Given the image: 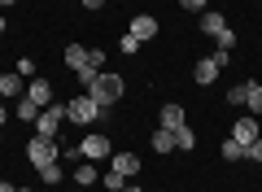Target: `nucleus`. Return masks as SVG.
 I'll list each match as a JSON object with an SVG mask.
<instances>
[{
  "label": "nucleus",
  "mask_w": 262,
  "mask_h": 192,
  "mask_svg": "<svg viewBox=\"0 0 262 192\" xmlns=\"http://www.w3.org/2000/svg\"><path fill=\"white\" fill-rule=\"evenodd\" d=\"M88 96H92L96 105H114L122 96V74H105L101 70V74H96V83L88 88Z\"/></svg>",
  "instance_id": "1"
},
{
  "label": "nucleus",
  "mask_w": 262,
  "mask_h": 192,
  "mask_svg": "<svg viewBox=\"0 0 262 192\" xmlns=\"http://www.w3.org/2000/svg\"><path fill=\"white\" fill-rule=\"evenodd\" d=\"M27 157H31V166H53L57 157H61V148H57V140H48V136H31L27 140Z\"/></svg>",
  "instance_id": "2"
},
{
  "label": "nucleus",
  "mask_w": 262,
  "mask_h": 192,
  "mask_svg": "<svg viewBox=\"0 0 262 192\" xmlns=\"http://www.w3.org/2000/svg\"><path fill=\"white\" fill-rule=\"evenodd\" d=\"M96 114H101V105H96L92 96H88V92H83V96H75V101H66V118H70V122H79V127H92V122H96Z\"/></svg>",
  "instance_id": "3"
},
{
  "label": "nucleus",
  "mask_w": 262,
  "mask_h": 192,
  "mask_svg": "<svg viewBox=\"0 0 262 192\" xmlns=\"http://www.w3.org/2000/svg\"><path fill=\"white\" fill-rule=\"evenodd\" d=\"M232 61V53H223V48H219V53H210V57H201V61H196V83H201V88H206V83H214L219 79V70H223V66Z\"/></svg>",
  "instance_id": "4"
},
{
  "label": "nucleus",
  "mask_w": 262,
  "mask_h": 192,
  "mask_svg": "<svg viewBox=\"0 0 262 192\" xmlns=\"http://www.w3.org/2000/svg\"><path fill=\"white\" fill-rule=\"evenodd\" d=\"M79 153H83L88 162H101V157H114V144H110V136H105V131H92V136H83Z\"/></svg>",
  "instance_id": "5"
},
{
  "label": "nucleus",
  "mask_w": 262,
  "mask_h": 192,
  "mask_svg": "<svg viewBox=\"0 0 262 192\" xmlns=\"http://www.w3.org/2000/svg\"><path fill=\"white\" fill-rule=\"evenodd\" d=\"M61 118H66V105H48V110H39V122H35V136H48V140H57V127H61Z\"/></svg>",
  "instance_id": "6"
},
{
  "label": "nucleus",
  "mask_w": 262,
  "mask_h": 192,
  "mask_svg": "<svg viewBox=\"0 0 262 192\" xmlns=\"http://www.w3.org/2000/svg\"><path fill=\"white\" fill-rule=\"evenodd\" d=\"M127 35H131V39H140V44H149V39L158 35V18H149V13H136Z\"/></svg>",
  "instance_id": "7"
},
{
  "label": "nucleus",
  "mask_w": 262,
  "mask_h": 192,
  "mask_svg": "<svg viewBox=\"0 0 262 192\" xmlns=\"http://www.w3.org/2000/svg\"><path fill=\"white\" fill-rule=\"evenodd\" d=\"M258 136H262V131H258V118H236V127H232V140H236L241 148H249Z\"/></svg>",
  "instance_id": "8"
},
{
  "label": "nucleus",
  "mask_w": 262,
  "mask_h": 192,
  "mask_svg": "<svg viewBox=\"0 0 262 192\" xmlns=\"http://www.w3.org/2000/svg\"><path fill=\"white\" fill-rule=\"evenodd\" d=\"M227 31H232V27H227V18H223V13H214V9H206V13H201V35L219 39V35H227Z\"/></svg>",
  "instance_id": "9"
},
{
  "label": "nucleus",
  "mask_w": 262,
  "mask_h": 192,
  "mask_svg": "<svg viewBox=\"0 0 262 192\" xmlns=\"http://www.w3.org/2000/svg\"><path fill=\"white\" fill-rule=\"evenodd\" d=\"M27 96H31V101L39 105V110H48V105L57 101V96H53V83H48V79H31V88H27Z\"/></svg>",
  "instance_id": "10"
},
{
  "label": "nucleus",
  "mask_w": 262,
  "mask_h": 192,
  "mask_svg": "<svg viewBox=\"0 0 262 192\" xmlns=\"http://www.w3.org/2000/svg\"><path fill=\"white\" fill-rule=\"evenodd\" d=\"M0 96H27V79H22L18 70H9V74H0Z\"/></svg>",
  "instance_id": "11"
},
{
  "label": "nucleus",
  "mask_w": 262,
  "mask_h": 192,
  "mask_svg": "<svg viewBox=\"0 0 262 192\" xmlns=\"http://www.w3.org/2000/svg\"><path fill=\"white\" fill-rule=\"evenodd\" d=\"M114 170H118L122 179H136V175H140V157L136 153H114Z\"/></svg>",
  "instance_id": "12"
},
{
  "label": "nucleus",
  "mask_w": 262,
  "mask_h": 192,
  "mask_svg": "<svg viewBox=\"0 0 262 192\" xmlns=\"http://www.w3.org/2000/svg\"><path fill=\"white\" fill-rule=\"evenodd\" d=\"M66 66H70V70H83V66H88V48L83 44H66Z\"/></svg>",
  "instance_id": "13"
},
{
  "label": "nucleus",
  "mask_w": 262,
  "mask_h": 192,
  "mask_svg": "<svg viewBox=\"0 0 262 192\" xmlns=\"http://www.w3.org/2000/svg\"><path fill=\"white\" fill-rule=\"evenodd\" d=\"M162 127H166V131L184 127V105H162Z\"/></svg>",
  "instance_id": "14"
},
{
  "label": "nucleus",
  "mask_w": 262,
  "mask_h": 192,
  "mask_svg": "<svg viewBox=\"0 0 262 192\" xmlns=\"http://www.w3.org/2000/svg\"><path fill=\"white\" fill-rule=\"evenodd\" d=\"M18 118L27 122V127H35V122H39V105L31 101V96H22V101H18Z\"/></svg>",
  "instance_id": "15"
},
{
  "label": "nucleus",
  "mask_w": 262,
  "mask_h": 192,
  "mask_svg": "<svg viewBox=\"0 0 262 192\" xmlns=\"http://www.w3.org/2000/svg\"><path fill=\"white\" fill-rule=\"evenodd\" d=\"M175 148H184V153H192V148H196V131H188V122H184V127H175Z\"/></svg>",
  "instance_id": "16"
},
{
  "label": "nucleus",
  "mask_w": 262,
  "mask_h": 192,
  "mask_svg": "<svg viewBox=\"0 0 262 192\" xmlns=\"http://www.w3.org/2000/svg\"><path fill=\"white\" fill-rule=\"evenodd\" d=\"M153 148H158V153H170V148H175V131H153Z\"/></svg>",
  "instance_id": "17"
},
{
  "label": "nucleus",
  "mask_w": 262,
  "mask_h": 192,
  "mask_svg": "<svg viewBox=\"0 0 262 192\" xmlns=\"http://www.w3.org/2000/svg\"><path fill=\"white\" fill-rule=\"evenodd\" d=\"M75 183L79 188H92L96 183V166H75Z\"/></svg>",
  "instance_id": "18"
},
{
  "label": "nucleus",
  "mask_w": 262,
  "mask_h": 192,
  "mask_svg": "<svg viewBox=\"0 0 262 192\" xmlns=\"http://www.w3.org/2000/svg\"><path fill=\"white\" fill-rule=\"evenodd\" d=\"M101 183H105V188H110V192H122V188H127V179H122V175L114 170V166H110V170L101 175Z\"/></svg>",
  "instance_id": "19"
},
{
  "label": "nucleus",
  "mask_w": 262,
  "mask_h": 192,
  "mask_svg": "<svg viewBox=\"0 0 262 192\" xmlns=\"http://www.w3.org/2000/svg\"><path fill=\"white\" fill-rule=\"evenodd\" d=\"M96 74H101V70H96V66H92V61H88V66H83V70H75V79H79V83H83V92H88V88H92V83H96Z\"/></svg>",
  "instance_id": "20"
},
{
  "label": "nucleus",
  "mask_w": 262,
  "mask_h": 192,
  "mask_svg": "<svg viewBox=\"0 0 262 192\" xmlns=\"http://www.w3.org/2000/svg\"><path fill=\"white\" fill-rule=\"evenodd\" d=\"M227 101H232V105H245V101H249V83H236V88H227Z\"/></svg>",
  "instance_id": "21"
},
{
  "label": "nucleus",
  "mask_w": 262,
  "mask_h": 192,
  "mask_svg": "<svg viewBox=\"0 0 262 192\" xmlns=\"http://www.w3.org/2000/svg\"><path fill=\"white\" fill-rule=\"evenodd\" d=\"M223 157L227 162H245V148L236 144V140H223Z\"/></svg>",
  "instance_id": "22"
},
{
  "label": "nucleus",
  "mask_w": 262,
  "mask_h": 192,
  "mask_svg": "<svg viewBox=\"0 0 262 192\" xmlns=\"http://www.w3.org/2000/svg\"><path fill=\"white\" fill-rule=\"evenodd\" d=\"M245 105H249L253 114H262V83H249V101Z\"/></svg>",
  "instance_id": "23"
},
{
  "label": "nucleus",
  "mask_w": 262,
  "mask_h": 192,
  "mask_svg": "<svg viewBox=\"0 0 262 192\" xmlns=\"http://www.w3.org/2000/svg\"><path fill=\"white\" fill-rule=\"evenodd\" d=\"M39 179H44V183H61V166H39Z\"/></svg>",
  "instance_id": "24"
},
{
  "label": "nucleus",
  "mask_w": 262,
  "mask_h": 192,
  "mask_svg": "<svg viewBox=\"0 0 262 192\" xmlns=\"http://www.w3.org/2000/svg\"><path fill=\"white\" fill-rule=\"evenodd\" d=\"M245 162H258V166H262V136H258V140H253V144H249V148H245Z\"/></svg>",
  "instance_id": "25"
},
{
  "label": "nucleus",
  "mask_w": 262,
  "mask_h": 192,
  "mask_svg": "<svg viewBox=\"0 0 262 192\" xmlns=\"http://www.w3.org/2000/svg\"><path fill=\"white\" fill-rule=\"evenodd\" d=\"M18 74H22V79H35V61H31V57H22V61H18Z\"/></svg>",
  "instance_id": "26"
},
{
  "label": "nucleus",
  "mask_w": 262,
  "mask_h": 192,
  "mask_svg": "<svg viewBox=\"0 0 262 192\" xmlns=\"http://www.w3.org/2000/svg\"><path fill=\"white\" fill-rule=\"evenodd\" d=\"M179 9H184V13H201V9H206V0H179Z\"/></svg>",
  "instance_id": "27"
},
{
  "label": "nucleus",
  "mask_w": 262,
  "mask_h": 192,
  "mask_svg": "<svg viewBox=\"0 0 262 192\" xmlns=\"http://www.w3.org/2000/svg\"><path fill=\"white\" fill-rule=\"evenodd\" d=\"M122 53H127V57H136V53H140V39H131V35H122Z\"/></svg>",
  "instance_id": "28"
},
{
  "label": "nucleus",
  "mask_w": 262,
  "mask_h": 192,
  "mask_svg": "<svg viewBox=\"0 0 262 192\" xmlns=\"http://www.w3.org/2000/svg\"><path fill=\"white\" fill-rule=\"evenodd\" d=\"M101 5H105V0H83V9H101Z\"/></svg>",
  "instance_id": "29"
},
{
  "label": "nucleus",
  "mask_w": 262,
  "mask_h": 192,
  "mask_svg": "<svg viewBox=\"0 0 262 192\" xmlns=\"http://www.w3.org/2000/svg\"><path fill=\"white\" fill-rule=\"evenodd\" d=\"M5 122H9V110H5V101H0V127H5Z\"/></svg>",
  "instance_id": "30"
},
{
  "label": "nucleus",
  "mask_w": 262,
  "mask_h": 192,
  "mask_svg": "<svg viewBox=\"0 0 262 192\" xmlns=\"http://www.w3.org/2000/svg\"><path fill=\"white\" fill-rule=\"evenodd\" d=\"M0 192H18V188H13V183H9V179H0Z\"/></svg>",
  "instance_id": "31"
},
{
  "label": "nucleus",
  "mask_w": 262,
  "mask_h": 192,
  "mask_svg": "<svg viewBox=\"0 0 262 192\" xmlns=\"http://www.w3.org/2000/svg\"><path fill=\"white\" fill-rule=\"evenodd\" d=\"M122 192H144V188H136V183H127V188H122Z\"/></svg>",
  "instance_id": "32"
},
{
  "label": "nucleus",
  "mask_w": 262,
  "mask_h": 192,
  "mask_svg": "<svg viewBox=\"0 0 262 192\" xmlns=\"http://www.w3.org/2000/svg\"><path fill=\"white\" fill-rule=\"evenodd\" d=\"M0 5H13V0H0Z\"/></svg>",
  "instance_id": "33"
}]
</instances>
